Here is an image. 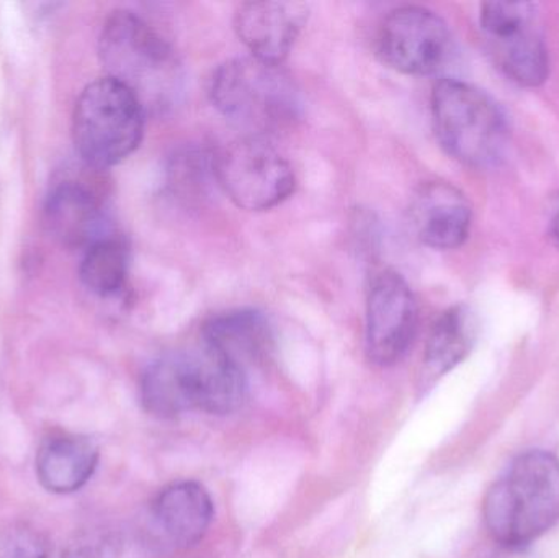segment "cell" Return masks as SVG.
Masks as SVG:
<instances>
[{
  "label": "cell",
  "instance_id": "obj_19",
  "mask_svg": "<svg viewBox=\"0 0 559 558\" xmlns=\"http://www.w3.org/2000/svg\"><path fill=\"white\" fill-rule=\"evenodd\" d=\"M49 543L45 534L25 523L0 531V558H48Z\"/></svg>",
  "mask_w": 559,
  "mask_h": 558
},
{
  "label": "cell",
  "instance_id": "obj_12",
  "mask_svg": "<svg viewBox=\"0 0 559 558\" xmlns=\"http://www.w3.org/2000/svg\"><path fill=\"white\" fill-rule=\"evenodd\" d=\"M411 225L417 238L432 249L460 248L472 228V205L452 183L427 182L414 193Z\"/></svg>",
  "mask_w": 559,
  "mask_h": 558
},
{
  "label": "cell",
  "instance_id": "obj_1",
  "mask_svg": "<svg viewBox=\"0 0 559 558\" xmlns=\"http://www.w3.org/2000/svg\"><path fill=\"white\" fill-rule=\"evenodd\" d=\"M245 377L235 367L202 346L195 351L164 354L141 377L143 408L159 419L189 412L231 415L246 400Z\"/></svg>",
  "mask_w": 559,
  "mask_h": 558
},
{
  "label": "cell",
  "instance_id": "obj_2",
  "mask_svg": "<svg viewBox=\"0 0 559 558\" xmlns=\"http://www.w3.org/2000/svg\"><path fill=\"white\" fill-rule=\"evenodd\" d=\"M100 58L108 78L130 88L144 110H173L186 88V71L170 43L130 10H117L102 28Z\"/></svg>",
  "mask_w": 559,
  "mask_h": 558
},
{
  "label": "cell",
  "instance_id": "obj_10",
  "mask_svg": "<svg viewBox=\"0 0 559 558\" xmlns=\"http://www.w3.org/2000/svg\"><path fill=\"white\" fill-rule=\"evenodd\" d=\"M419 310L409 284L396 271L378 272L367 297L365 346L377 366L396 364L416 336Z\"/></svg>",
  "mask_w": 559,
  "mask_h": 558
},
{
  "label": "cell",
  "instance_id": "obj_3",
  "mask_svg": "<svg viewBox=\"0 0 559 558\" xmlns=\"http://www.w3.org/2000/svg\"><path fill=\"white\" fill-rule=\"evenodd\" d=\"M483 521L506 549L540 539L559 521V459L540 449L518 455L486 494Z\"/></svg>",
  "mask_w": 559,
  "mask_h": 558
},
{
  "label": "cell",
  "instance_id": "obj_9",
  "mask_svg": "<svg viewBox=\"0 0 559 558\" xmlns=\"http://www.w3.org/2000/svg\"><path fill=\"white\" fill-rule=\"evenodd\" d=\"M377 51L384 64L407 75L440 71L452 52L449 26L426 7L391 10L378 32Z\"/></svg>",
  "mask_w": 559,
  "mask_h": 558
},
{
  "label": "cell",
  "instance_id": "obj_14",
  "mask_svg": "<svg viewBox=\"0 0 559 558\" xmlns=\"http://www.w3.org/2000/svg\"><path fill=\"white\" fill-rule=\"evenodd\" d=\"M203 346L235 369L248 373L274 353V331L264 314L235 310L213 317L203 327Z\"/></svg>",
  "mask_w": 559,
  "mask_h": 558
},
{
  "label": "cell",
  "instance_id": "obj_20",
  "mask_svg": "<svg viewBox=\"0 0 559 558\" xmlns=\"http://www.w3.org/2000/svg\"><path fill=\"white\" fill-rule=\"evenodd\" d=\"M61 558H121V543L110 533L82 534L68 544Z\"/></svg>",
  "mask_w": 559,
  "mask_h": 558
},
{
  "label": "cell",
  "instance_id": "obj_17",
  "mask_svg": "<svg viewBox=\"0 0 559 558\" xmlns=\"http://www.w3.org/2000/svg\"><path fill=\"white\" fill-rule=\"evenodd\" d=\"M476 334L478 323L465 305H456L440 314L424 351L423 385H430L462 364L472 353Z\"/></svg>",
  "mask_w": 559,
  "mask_h": 558
},
{
  "label": "cell",
  "instance_id": "obj_5",
  "mask_svg": "<svg viewBox=\"0 0 559 558\" xmlns=\"http://www.w3.org/2000/svg\"><path fill=\"white\" fill-rule=\"evenodd\" d=\"M433 130L443 150L465 166L489 167L504 157L509 124L504 111L485 92L456 79L433 85Z\"/></svg>",
  "mask_w": 559,
  "mask_h": 558
},
{
  "label": "cell",
  "instance_id": "obj_15",
  "mask_svg": "<svg viewBox=\"0 0 559 558\" xmlns=\"http://www.w3.org/2000/svg\"><path fill=\"white\" fill-rule=\"evenodd\" d=\"M98 458V446L87 436L59 432L39 446L36 477L49 494H74L91 480Z\"/></svg>",
  "mask_w": 559,
  "mask_h": 558
},
{
  "label": "cell",
  "instance_id": "obj_11",
  "mask_svg": "<svg viewBox=\"0 0 559 558\" xmlns=\"http://www.w3.org/2000/svg\"><path fill=\"white\" fill-rule=\"evenodd\" d=\"M309 7L301 2H248L239 5L235 29L252 58L282 64L308 22Z\"/></svg>",
  "mask_w": 559,
  "mask_h": 558
},
{
  "label": "cell",
  "instance_id": "obj_6",
  "mask_svg": "<svg viewBox=\"0 0 559 558\" xmlns=\"http://www.w3.org/2000/svg\"><path fill=\"white\" fill-rule=\"evenodd\" d=\"M144 110L136 95L111 78L82 91L72 117L75 150L94 169L120 164L138 150L144 133Z\"/></svg>",
  "mask_w": 559,
  "mask_h": 558
},
{
  "label": "cell",
  "instance_id": "obj_16",
  "mask_svg": "<svg viewBox=\"0 0 559 558\" xmlns=\"http://www.w3.org/2000/svg\"><path fill=\"white\" fill-rule=\"evenodd\" d=\"M153 511L164 536L182 549L197 546L215 518V504L209 490L193 480L177 482L164 488L154 501Z\"/></svg>",
  "mask_w": 559,
  "mask_h": 558
},
{
  "label": "cell",
  "instance_id": "obj_7",
  "mask_svg": "<svg viewBox=\"0 0 559 558\" xmlns=\"http://www.w3.org/2000/svg\"><path fill=\"white\" fill-rule=\"evenodd\" d=\"M215 180L223 192L249 212H265L295 192L288 161L264 138L242 136L215 156Z\"/></svg>",
  "mask_w": 559,
  "mask_h": 558
},
{
  "label": "cell",
  "instance_id": "obj_4",
  "mask_svg": "<svg viewBox=\"0 0 559 558\" xmlns=\"http://www.w3.org/2000/svg\"><path fill=\"white\" fill-rule=\"evenodd\" d=\"M210 97L242 136L264 138L292 128L301 117V95L282 64L236 58L213 74Z\"/></svg>",
  "mask_w": 559,
  "mask_h": 558
},
{
  "label": "cell",
  "instance_id": "obj_18",
  "mask_svg": "<svg viewBox=\"0 0 559 558\" xmlns=\"http://www.w3.org/2000/svg\"><path fill=\"white\" fill-rule=\"evenodd\" d=\"M128 249L115 235L105 236L88 246L82 254V284L97 297L108 298L123 292L128 278Z\"/></svg>",
  "mask_w": 559,
  "mask_h": 558
},
{
  "label": "cell",
  "instance_id": "obj_13",
  "mask_svg": "<svg viewBox=\"0 0 559 558\" xmlns=\"http://www.w3.org/2000/svg\"><path fill=\"white\" fill-rule=\"evenodd\" d=\"M100 197L81 182H62L46 199L49 235L69 249H85L111 235Z\"/></svg>",
  "mask_w": 559,
  "mask_h": 558
},
{
  "label": "cell",
  "instance_id": "obj_8",
  "mask_svg": "<svg viewBox=\"0 0 559 558\" xmlns=\"http://www.w3.org/2000/svg\"><path fill=\"white\" fill-rule=\"evenodd\" d=\"M496 66L524 87L544 84L550 56L537 25V5L528 2H489L479 15Z\"/></svg>",
  "mask_w": 559,
  "mask_h": 558
},
{
  "label": "cell",
  "instance_id": "obj_21",
  "mask_svg": "<svg viewBox=\"0 0 559 558\" xmlns=\"http://www.w3.org/2000/svg\"><path fill=\"white\" fill-rule=\"evenodd\" d=\"M550 233L559 245V197L555 200L554 209H551Z\"/></svg>",
  "mask_w": 559,
  "mask_h": 558
}]
</instances>
